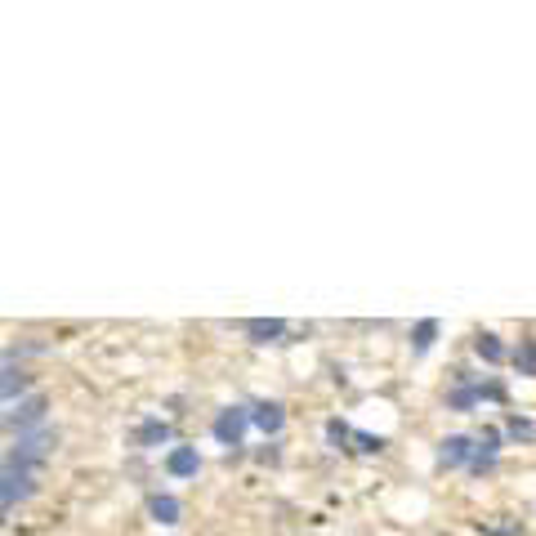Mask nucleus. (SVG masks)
Wrapping results in <instances>:
<instances>
[{
  "label": "nucleus",
  "instance_id": "obj_3",
  "mask_svg": "<svg viewBox=\"0 0 536 536\" xmlns=\"http://www.w3.org/2000/svg\"><path fill=\"white\" fill-rule=\"evenodd\" d=\"M166 469H170L175 478H193L197 469H201L197 447H175V452H170V461H166Z\"/></svg>",
  "mask_w": 536,
  "mask_h": 536
},
{
  "label": "nucleus",
  "instance_id": "obj_11",
  "mask_svg": "<svg viewBox=\"0 0 536 536\" xmlns=\"http://www.w3.org/2000/svg\"><path fill=\"white\" fill-rule=\"evenodd\" d=\"M478 353H483L487 362H501L505 358V349H501V340H496V335H478Z\"/></svg>",
  "mask_w": 536,
  "mask_h": 536
},
{
  "label": "nucleus",
  "instance_id": "obj_2",
  "mask_svg": "<svg viewBox=\"0 0 536 536\" xmlns=\"http://www.w3.org/2000/svg\"><path fill=\"white\" fill-rule=\"evenodd\" d=\"M246 420L251 416H246L242 407H224L219 411V420H215V438L219 443H228V447H237L242 443V434H246Z\"/></svg>",
  "mask_w": 536,
  "mask_h": 536
},
{
  "label": "nucleus",
  "instance_id": "obj_7",
  "mask_svg": "<svg viewBox=\"0 0 536 536\" xmlns=\"http://www.w3.org/2000/svg\"><path fill=\"white\" fill-rule=\"evenodd\" d=\"M148 510H152V519L157 523H179V501L175 496H152Z\"/></svg>",
  "mask_w": 536,
  "mask_h": 536
},
{
  "label": "nucleus",
  "instance_id": "obj_6",
  "mask_svg": "<svg viewBox=\"0 0 536 536\" xmlns=\"http://www.w3.org/2000/svg\"><path fill=\"white\" fill-rule=\"evenodd\" d=\"M282 331H286V322H282V318H255V322H246V335H255L260 344L277 340Z\"/></svg>",
  "mask_w": 536,
  "mask_h": 536
},
{
  "label": "nucleus",
  "instance_id": "obj_12",
  "mask_svg": "<svg viewBox=\"0 0 536 536\" xmlns=\"http://www.w3.org/2000/svg\"><path fill=\"white\" fill-rule=\"evenodd\" d=\"M510 434L514 438H532V425H528V420H510Z\"/></svg>",
  "mask_w": 536,
  "mask_h": 536
},
{
  "label": "nucleus",
  "instance_id": "obj_5",
  "mask_svg": "<svg viewBox=\"0 0 536 536\" xmlns=\"http://www.w3.org/2000/svg\"><path fill=\"white\" fill-rule=\"evenodd\" d=\"M465 461H474V447H469V438L452 434L443 443V465H465Z\"/></svg>",
  "mask_w": 536,
  "mask_h": 536
},
{
  "label": "nucleus",
  "instance_id": "obj_13",
  "mask_svg": "<svg viewBox=\"0 0 536 536\" xmlns=\"http://www.w3.org/2000/svg\"><path fill=\"white\" fill-rule=\"evenodd\" d=\"M358 443H362V452H380V447H385L380 438H371V434H358Z\"/></svg>",
  "mask_w": 536,
  "mask_h": 536
},
{
  "label": "nucleus",
  "instance_id": "obj_14",
  "mask_svg": "<svg viewBox=\"0 0 536 536\" xmlns=\"http://www.w3.org/2000/svg\"><path fill=\"white\" fill-rule=\"evenodd\" d=\"M487 536H510V532H487Z\"/></svg>",
  "mask_w": 536,
  "mask_h": 536
},
{
  "label": "nucleus",
  "instance_id": "obj_1",
  "mask_svg": "<svg viewBox=\"0 0 536 536\" xmlns=\"http://www.w3.org/2000/svg\"><path fill=\"white\" fill-rule=\"evenodd\" d=\"M27 474H32V461L14 452L5 461V510H14V501H23L27 496Z\"/></svg>",
  "mask_w": 536,
  "mask_h": 536
},
{
  "label": "nucleus",
  "instance_id": "obj_4",
  "mask_svg": "<svg viewBox=\"0 0 536 536\" xmlns=\"http://www.w3.org/2000/svg\"><path fill=\"white\" fill-rule=\"evenodd\" d=\"M255 425H260L264 434H282V425H286L282 402H260V407H255Z\"/></svg>",
  "mask_w": 536,
  "mask_h": 536
},
{
  "label": "nucleus",
  "instance_id": "obj_8",
  "mask_svg": "<svg viewBox=\"0 0 536 536\" xmlns=\"http://www.w3.org/2000/svg\"><path fill=\"white\" fill-rule=\"evenodd\" d=\"M170 438V425L166 420H148V425L139 429V443H166Z\"/></svg>",
  "mask_w": 536,
  "mask_h": 536
},
{
  "label": "nucleus",
  "instance_id": "obj_9",
  "mask_svg": "<svg viewBox=\"0 0 536 536\" xmlns=\"http://www.w3.org/2000/svg\"><path fill=\"white\" fill-rule=\"evenodd\" d=\"M514 362H519V371L536 376V340H523V344H519V353H514Z\"/></svg>",
  "mask_w": 536,
  "mask_h": 536
},
{
  "label": "nucleus",
  "instance_id": "obj_10",
  "mask_svg": "<svg viewBox=\"0 0 536 536\" xmlns=\"http://www.w3.org/2000/svg\"><path fill=\"white\" fill-rule=\"evenodd\" d=\"M434 335H438V322H434V318H425V322L416 327V335H411V340H416V353H425L429 344H434Z\"/></svg>",
  "mask_w": 536,
  "mask_h": 536
}]
</instances>
